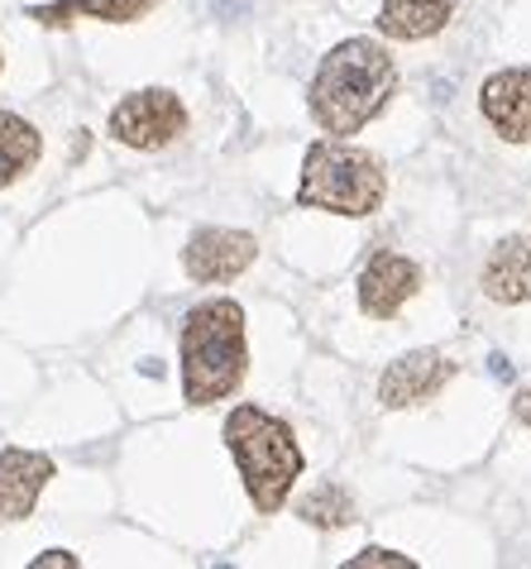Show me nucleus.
<instances>
[{
    "instance_id": "nucleus-6",
    "label": "nucleus",
    "mask_w": 531,
    "mask_h": 569,
    "mask_svg": "<svg viewBox=\"0 0 531 569\" xmlns=\"http://www.w3.org/2000/svg\"><path fill=\"white\" fill-rule=\"evenodd\" d=\"M254 254H259V244L244 230H197L182 249V268L197 282H230L254 263Z\"/></svg>"
},
{
    "instance_id": "nucleus-3",
    "label": "nucleus",
    "mask_w": 531,
    "mask_h": 569,
    "mask_svg": "<svg viewBox=\"0 0 531 569\" xmlns=\"http://www.w3.org/2000/svg\"><path fill=\"white\" fill-rule=\"evenodd\" d=\"M226 446L240 465L244 493L254 498L259 512H278L292 493L297 473H302V450L283 417L263 412V407H236L226 417Z\"/></svg>"
},
{
    "instance_id": "nucleus-9",
    "label": "nucleus",
    "mask_w": 531,
    "mask_h": 569,
    "mask_svg": "<svg viewBox=\"0 0 531 569\" xmlns=\"http://www.w3.org/2000/svg\"><path fill=\"white\" fill-rule=\"evenodd\" d=\"M421 288V268L398 254V249H379L364 273H359V307H364L369 316H379V321H388V316H398V307L408 302V297Z\"/></svg>"
},
{
    "instance_id": "nucleus-11",
    "label": "nucleus",
    "mask_w": 531,
    "mask_h": 569,
    "mask_svg": "<svg viewBox=\"0 0 531 569\" xmlns=\"http://www.w3.org/2000/svg\"><path fill=\"white\" fill-rule=\"evenodd\" d=\"M479 288L489 302H503V307L531 302V240L527 234H508V240L493 244Z\"/></svg>"
},
{
    "instance_id": "nucleus-7",
    "label": "nucleus",
    "mask_w": 531,
    "mask_h": 569,
    "mask_svg": "<svg viewBox=\"0 0 531 569\" xmlns=\"http://www.w3.org/2000/svg\"><path fill=\"white\" fill-rule=\"evenodd\" d=\"M450 378H455V363H450L441 350H412L383 369L379 402L383 407H421V402H431Z\"/></svg>"
},
{
    "instance_id": "nucleus-10",
    "label": "nucleus",
    "mask_w": 531,
    "mask_h": 569,
    "mask_svg": "<svg viewBox=\"0 0 531 569\" xmlns=\"http://www.w3.org/2000/svg\"><path fill=\"white\" fill-rule=\"evenodd\" d=\"M53 479V460L39 450H0V521H20L34 512L39 493Z\"/></svg>"
},
{
    "instance_id": "nucleus-5",
    "label": "nucleus",
    "mask_w": 531,
    "mask_h": 569,
    "mask_svg": "<svg viewBox=\"0 0 531 569\" xmlns=\"http://www.w3.org/2000/svg\"><path fill=\"white\" fill-rule=\"evenodd\" d=\"M187 130V110L173 91L163 87H149V91H134L111 110V134L130 149H163Z\"/></svg>"
},
{
    "instance_id": "nucleus-15",
    "label": "nucleus",
    "mask_w": 531,
    "mask_h": 569,
    "mask_svg": "<svg viewBox=\"0 0 531 569\" xmlns=\"http://www.w3.org/2000/svg\"><path fill=\"white\" fill-rule=\"evenodd\" d=\"M149 6H153V0H72L77 14H91V20H106V24H130Z\"/></svg>"
},
{
    "instance_id": "nucleus-2",
    "label": "nucleus",
    "mask_w": 531,
    "mask_h": 569,
    "mask_svg": "<svg viewBox=\"0 0 531 569\" xmlns=\"http://www.w3.org/2000/svg\"><path fill=\"white\" fill-rule=\"evenodd\" d=\"M249 369L244 350V307L211 297L182 321V392L192 407H211L240 388Z\"/></svg>"
},
{
    "instance_id": "nucleus-18",
    "label": "nucleus",
    "mask_w": 531,
    "mask_h": 569,
    "mask_svg": "<svg viewBox=\"0 0 531 569\" xmlns=\"http://www.w3.org/2000/svg\"><path fill=\"white\" fill-rule=\"evenodd\" d=\"M49 565H68V569H72L77 556H68V550H43V556L34 560V569H49Z\"/></svg>"
},
{
    "instance_id": "nucleus-1",
    "label": "nucleus",
    "mask_w": 531,
    "mask_h": 569,
    "mask_svg": "<svg viewBox=\"0 0 531 569\" xmlns=\"http://www.w3.org/2000/svg\"><path fill=\"white\" fill-rule=\"evenodd\" d=\"M398 91V62L383 43L345 39L321 58L311 82V116L325 134H359Z\"/></svg>"
},
{
    "instance_id": "nucleus-14",
    "label": "nucleus",
    "mask_w": 531,
    "mask_h": 569,
    "mask_svg": "<svg viewBox=\"0 0 531 569\" xmlns=\"http://www.w3.org/2000/svg\"><path fill=\"white\" fill-rule=\"evenodd\" d=\"M302 512L311 527H350L354 521V498L345 493V488H335V483H321L317 493H307L302 498Z\"/></svg>"
},
{
    "instance_id": "nucleus-17",
    "label": "nucleus",
    "mask_w": 531,
    "mask_h": 569,
    "mask_svg": "<svg viewBox=\"0 0 531 569\" xmlns=\"http://www.w3.org/2000/svg\"><path fill=\"white\" fill-rule=\"evenodd\" d=\"M29 14H34V20H43V24H68L77 10H72V0H62V6H34Z\"/></svg>"
},
{
    "instance_id": "nucleus-13",
    "label": "nucleus",
    "mask_w": 531,
    "mask_h": 569,
    "mask_svg": "<svg viewBox=\"0 0 531 569\" xmlns=\"http://www.w3.org/2000/svg\"><path fill=\"white\" fill-rule=\"evenodd\" d=\"M43 139L29 120H20L14 110H0V187L20 182L29 168L39 163Z\"/></svg>"
},
{
    "instance_id": "nucleus-20",
    "label": "nucleus",
    "mask_w": 531,
    "mask_h": 569,
    "mask_svg": "<svg viewBox=\"0 0 531 569\" xmlns=\"http://www.w3.org/2000/svg\"><path fill=\"white\" fill-rule=\"evenodd\" d=\"M489 369H493V378H503V383L512 378V363H508L503 355H493V359H489Z\"/></svg>"
},
{
    "instance_id": "nucleus-4",
    "label": "nucleus",
    "mask_w": 531,
    "mask_h": 569,
    "mask_svg": "<svg viewBox=\"0 0 531 569\" xmlns=\"http://www.w3.org/2000/svg\"><path fill=\"white\" fill-rule=\"evenodd\" d=\"M388 197V178L379 158L364 149L321 139L307 149L302 187H297V207L302 211H331V216H373Z\"/></svg>"
},
{
    "instance_id": "nucleus-19",
    "label": "nucleus",
    "mask_w": 531,
    "mask_h": 569,
    "mask_svg": "<svg viewBox=\"0 0 531 569\" xmlns=\"http://www.w3.org/2000/svg\"><path fill=\"white\" fill-rule=\"evenodd\" d=\"M512 412H518V421H522V426H531V383L518 392V402H512Z\"/></svg>"
},
{
    "instance_id": "nucleus-8",
    "label": "nucleus",
    "mask_w": 531,
    "mask_h": 569,
    "mask_svg": "<svg viewBox=\"0 0 531 569\" xmlns=\"http://www.w3.org/2000/svg\"><path fill=\"white\" fill-rule=\"evenodd\" d=\"M479 110L508 144H531V68L493 72L479 91Z\"/></svg>"
},
{
    "instance_id": "nucleus-16",
    "label": "nucleus",
    "mask_w": 531,
    "mask_h": 569,
    "mask_svg": "<svg viewBox=\"0 0 531 569\" xmlns=\"http://www.w3.org/2000/svg\"><path fill=\"white\" fill-rule=\"evenodd\" d=\"M345 569H412V556H398V550L369 546V550H359V556H350Z\"/></svg>"
},
{
    "instance_id": "nucleus-12",
    "label": "nucleus",
    "mask_w": 531,
    "mask_h": 569,
    "mask_svg": "<svg viewBox=\"0 0 531 569\" xmlns=\"http://www.w3.org/2000/svg\"><path fill=\"white\" fill-rule=\"evenodd\" d=\"M450 0H383L379 10V29L388 39H431L441 34V29L450 24Z\"/></svg>"
}]
</instances>
